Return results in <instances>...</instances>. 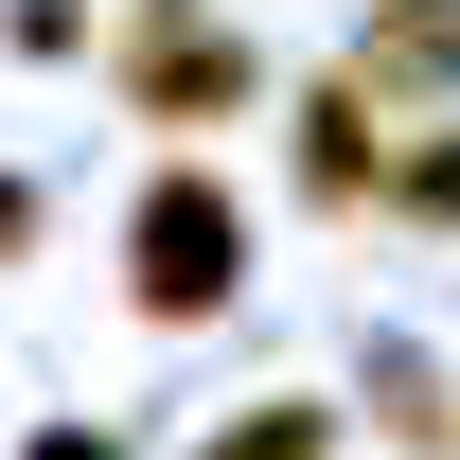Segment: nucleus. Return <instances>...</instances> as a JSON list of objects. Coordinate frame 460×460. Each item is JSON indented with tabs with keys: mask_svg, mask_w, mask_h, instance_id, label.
Masks as SVG:
<instances>
[{
	"mask_svg": "<svg viewBox=\"0 0 460 460\" xmlns=\"http://www.w3.org/2000/svg\"><path fill=\"white\" fill-rule=\"evenodd\" d=\"M354 71H372V89H390V71H460V0H390Z\"/></svg>",
	"mask_w": 460,
	"mask_h": 460,
	"instance_id": "nucleus-4",
	"label": "nucleus"
},
{
	"mask_svg": "<svg viewBox=\"0 0 460 460\" xmlns=\"http://www.w3.org/2000/svg\"><path fill=\"white\" fill-rule=\"evenodd\" d=\"M301 177H319V195H372V177H390V107H372V71H337V89L301 107Z\"/></svg>",
	"mask_w": 460,
	"mask_h": 460,
	"instance_id": "nucleus-3",
	"label": "nucleus"
},
{
	"mask_svg": "<svg viewBox=\"0 0 460 460\" xmlns=\"http://www.w3.org/2000/svg\"><path fill=\"white\" fill-rule=\"evenodd\" d=\"M142 107H160V124L248 107V54H230V36H195V0H160V36H142Z\"/></svg>",
	"mask_w": 460,
	"mask_h": 460,
	"instance_id": "nucleus-2",
	"label": "nucleus"
},
{
	"mask_svg": "<svg viewBox=\"0 0 460 460\" xmlns=\"http://www.w3.org/2000/svg\"><path fill=\"white\" fill-rule=\"evenodd\" d=\"M230 266H248V213H230L213 177H160V195H142V301H160V319H213Z\"/></svg>",
	"mask_w": 460,
	"mask_h": 460,
	"instance_id": "nucleus-1",
	"label": "nucleus"
},
{
	"mask_svg": "<svg viewBox=\"0 0 460 460\" xmlns=\"http://www.w3.org/2000/svg\"><path fill=\"white\" fill-rule=\"evenodd\" d=\"M213 460H319V425L284 407V425H248V443H213Z\"/></svg>",
	"mask_w": 460,
	"mask_h": 460,
	"instance_id": "nucleus-5",
	"label": "nucleus"
},
{
	"mask_svg": "<svg viewBox=\"0 0 460 460\" xmlns=\"http://www.w3.org/2000/svg\"><path fill=\"white\" fill-rule=\"evenodd\" d=\"M0 248H18V195H0Z\"/></svg>",
	"mask_w": 460,
	"mask_h": 460,
	"instance_id": "nucleus-6",
	"label": "nucleus"
}]
</instances>
